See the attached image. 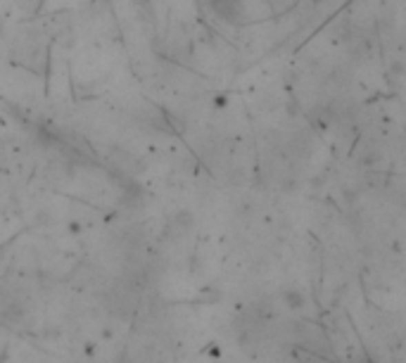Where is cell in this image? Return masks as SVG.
<instances>
[{
  "label": "cell",
  "instance_id": "6da1fadb",
  "mask_svg": "<svg viewBox=\"0 0 406 363\" xmlns=\"http://www.w3.org/2000/svg\"><path fill=\"white\" fill-rule=\"evenodd\" d=\"M299 0H266V5L271 8V12L274 14H285L290 12L292 8H297Z\"/></svg>",
  "mask_w": 406,
  "mask_h": 363
},
{
  "label": "cell",
  "instance_id": "7a4b0ae2",
  "mask_svg": "<svg viewBox=\"0 0 406 363\" xmlns=\"http://www.w3.org/2000/svg\"><path fill=\"white\" fill-rule=\"evenodd\" d=\"M39 3H41V0H21L19 8L21 10H36V8H39Z\"/></svg>",
  "mask_w": 406,
  "mask_h": 363
}]
</instances>
